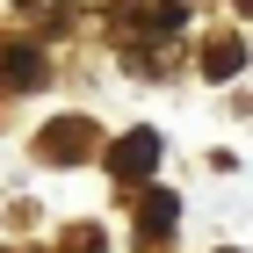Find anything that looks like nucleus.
<instances>
[{
  "label": "nucleus",
  "instance_id": "nucleus-1",
  "mask_svg": "<svg viewBox=\"0 0 253 253\" xmlns=\"http://www.w3.org/2000/svg\"><path fill=\"white\" fill-rule=\"evenodd\" d=\"M152 159H159V137H152V130H130L116 152H109V167H116L123 181H145V174H152Z\"/></svg>",
  "mask_w": 253,
  "mask_h": 253
},
{
  "label": "nucleus",
  "instance_id": "nucleus-2",
  "mask_svg": "<svg viewBox=\"0 0 253 253\" xmlns=\"http://www.w3.org/2000/svg\"><path fill=\"white\" fill-rule=\"evenodd\" d=\"M174 224V195H145V232H167Z\"/></svg>",
  "mask_w": 253,
  "mask_h": 253
},
{
  "label": "nucleus",
  "instance_id": "nucleus-3",
  "mask_svg": "<svg viewBox=\"0 0 253 253\" xmlns=\"http://www.w3.org/2000/svg\"><path fill=\"white\" fill-rule=\"evenodd\" d=\"M239 65H246V51H239V43H210V73H217V80L239 73Z\"/></svg>",
  "mask_w": 253,
  "mask_h": 253
}]
</instances>
